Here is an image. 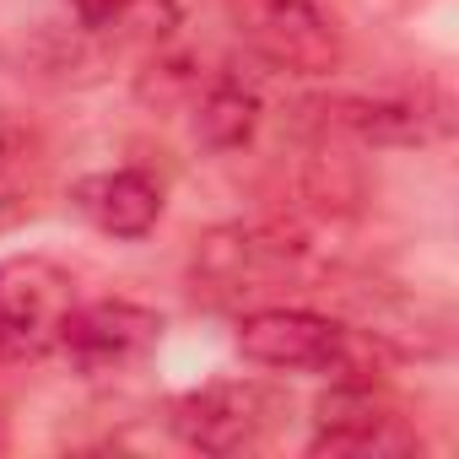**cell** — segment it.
I'll return each mask as SVG.
<instances>
[{
    "label": "cell",
    "instance_id": "1",
    "mask_svg": "<svg viewBox=\"0 0 459 459\" xmlns=\"http://www.w3.org/2000/svg\"><path fill=\"white\" fill-rule=\"evenodd\" d=\"M238 351L276 373L362 378V346L346 325L314 308H255L238 319Z\"/></svg>",
    "mask_w": 459,
    "mask_h": 459
},
{
    "label": "cell",
    "instance_id": "2",
    "mask_svg": "<svg viewBox=\"0 0 459 459\" xmlns=\"http://www.w3.org/2000/svg\"><path fill=\"white\" fill-rule=\"evenodd\" d=\"M76 308V281L39 260L17 255L0 265V362H39L60 346V330Z\"/></svg>",
    "mask_w": 459,
    "mask_h": 459
},
{
    "label": "cell",
    "instance_id": "3",
    "mask_svg": "<svg viewBox=\"0 0 459 459\" xmlns=\"http://www.w3.org/2000/svg\"><path fill=\"white\" fill-rule=\"evenodd\" d=\"M227 17L238 22L249 49L276 71L330 76L341 65V39L319 0H227Z\"/></svg>",
    "mask_w": 459,
    "mask_h": 459
},
{
    "label": "cell",
    "instance_id": "4",
    "mask_svg": "<svg viewBox=\"0 0 459 459\" xmlns=\"http://www.w3.org/2000/svg\"><path fill=\"white\" fill-rule=\"evenodd\" d=\"M276 411H281V400L265 384L227 378V384H205V389L178 394L168 405V427L178 443H189L200 454H244L271 432Z\"/></svg>",
    "mask_w": 459,
    "mask_h": 459
},
{
    "label": "cell",
    "instance_id": "5",
    "mask_svg": "<svg viewBox=\"0 0 459 459\" xmlns=\"http://www.w3.org/2000/svg\"><path fill=\"white\" fill-rule=\"evenodd\" d=\"M157 341H162V314L141 303H76L55 351L82 378H108L135 368Z\"/></svg>",
    "mask_w": 459,
    "mask_h": 459
},
{
    "label": "cell",
    "instance_id": "6",
    "mask_svg": "<svg viewBox=\"0 0 459 459\" xmlns=\"http://www.w3.org/2000/svg\"><path fill=\"white\" fill-rule=\"evenodd\" d=\"M411 432L368 378H335L314 411V454H400Z\"/></svg>",
    "mask_w": 459,
    "mask_h": 459
},
{
    "label": "cell",
    "instance_id": "7",
    "mask_svg": "<svg viewBox=\"0 0 459 459\" xmlns=\"http://www.w3.org/2000/svg\"><path fill=\"white\" fill-rule=\"evenodd\" d=\"M71 205L108 238H146L162 216V189L141 168H114V173L82 178L71 189Z\"/></svg>",
    "mask_w": 459,
    "mask_h": 459
},
{
    "label": "cell",
    "instance_id": "8",
    "mask_svg": "<svg viewBox=\"0 0 459 459\" xmlns=\"http://www.w3.org/2000/svg\"><path fill=\"white\" fill-rule=\"evenodd\" d=\"M255 119H260V98L238 82H216L200 108H195V141L211 146V152H233L255 135Z\"/></svg>",
    "mask_w": 459,
    "mask_h": 459
},
{
    "label": "cell",
    "instance_id": "9",
    "mask_svg": "<svg viewBox=\"0 0 459 459\" xmlns=\"http://www.w3.org/2000/svg\"><path fill=\"white\" fill-rule=\"evenodd\" d=\"M130 6L135 0H71V12L82 17V28H114V22H125Z\"/></svg>",
    "mask_w": 459,
    "mask_h": 459
}]
</instances>
